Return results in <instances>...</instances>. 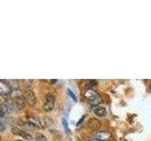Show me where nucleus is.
I'll list each match as a JSON object with an SVG mask.
<instances>
[{"instance_id":"20e7f679","label":"nucleus","mask_w":151,"mask_h":141,"mask_svg":"<svg viewBox=\"0 0 151 141\" xmlns=\"http://www.w3.org/2000/svg\"><path fill=\"white\" fill-rule=\"evenodd\" d=\"M27 121H29L30 123L34 125L35 128H39V129H44L45 128L44 120H41L40 118H38L37 116L34 115H30L27 117Z\"/></svg>"},{"instance_id":"0eeeda50","label":"nucleus","mask_w":151,"mask_h":141,"mask_svg":"<svg viewBox=\"0 0 151 141\" xmlns=\"http://www.w3.org/2000/svg\"><path fill=\"white\" fill-rule=\"evenodd\" d=\"M13 105H14V107L18 110L23 109V108L25 107L27 105V101H26L25 97L24 96H16L13 100Z\"/></svg>"},{"instance_id":"aec40b11","label":"nucleus","mask_w":151,"mask_h":141,"mask_svg":"<svg viewBox=\"0 0 151 141\" xmlns=\"http://www.w3.org/2000/svg\"><path fill=\"white\" fill-rule=\"evenodd\" d=\"M13 141H25L24 139H16V140H13Z\"/></svg>"},{"instance_id":"9d476101","label":"nucleus","mask_w":151,"mask_h":141,"mask_svg":"<svg viewBox=\"0 0 151 141\" xmlns=\"http://www.w3.org/2000/svg\"><path fill=\"white\" fill-rule=\"evenodd\" d=\"M18 125L21 127V129L24 130V131H32L35 129L34 125L32 123H30L29 121H25V120H18L17 121Z\"/></svg>"},{"instance_id":"4468645a","label":"nucleus","mask_w":151,"mask_h":141,"mask_svg":"<svg viewBox=\"0 0 151 141\" xmlns=\"http://www.w3.org/2000/svg\"><path fill=\"white\" fill-rule=\"evenodd\" d=\"M61 122H63V128H64L65 133L68 135V134H69V132H70V130H69V128H68V122H67V120H66L65 118H63V120H61Z\"/></svg>"},{"instance_id":"f8f14e48","label":"nucleus","mask_w":151,"mask_h":141,"mask_svg":"<svg viewBox=\"0 0 151 141\" xmlns=\"http://www.w3.org/2000/svg\"><path fill=\"white\" fill-rule=\"evenodd\" d=\"M88 127L92 130H97L100 127V121L96 119H91L88 121Z\"/></svg>"},{"instance_id":"f03ea898","label":"nucleus","mask_w":151,"mask_h":141,"mask_svg":"<svg viewBox=\"0 0 151 141\" xmlns=\"http://www.w3.org/2000/svg\"><path fill=\"white\" fill-rule=\"evenodd\" d=\"M84 96L90 103H99V101H100V96H99V94L96 91H94L93 89H87L84 93Z\"/></svg>"},{"instance_id":"412c9836","label":"nucleus","mask_w":151,"mask_h":141,"mask_svg":"<svg viewBox=\"0 0 151 141\" xmlns=\"http://www.w3.org/2000/svg\"><path fill=\"white\" fill-rule=\"evenodd\" d=\"M89 141H99V140L96 138V139H91V140H89Z\"/></svg>"},{"instance_id":"39448f33","label":"nucleus","mask_w":151,"mask_h":141,"mask_svg":"<svg viewBox=\"0 0 151 141\" xmlns=\"http://www.w3.org/2000/svg\"><path fill=\"white\" fill-rule=\"evenodd\" d=\"M24 97H25V99H26L27 103H28L29 105L33 106V105H36V102H37L36 95L31 89H27V90L25 91V94H24Z\"/></svg>"},{"instance_id":"6e6552de","label":"nucleus","mask_w":151,"mask_h":141,"mask_svg":"<svg viewBox=\"0 0 151 141\" xmlns=\"http://www.w3.org/2000/svg\"><path fill=\"white\" fill-rule=\"evenodd\" d=\"M111 137V134L108 131H98L96 133V138L99 141H107Z\"/></svg>"},{"instance_id":"2eb2a0df","label":"nucleus","mask_w":151,"mask_h":141,"mask_svg":"<svg viewBox=\"0 0 151 141\" xmlns=\"http://www.w3.org/2000/svg\"><path fill=\"white\" fill-rule=\"evenodd\" d=\"M35 139L36 141H46V137L42 134H38L35 135Z\"/></svg>"},{"instance_id":"f257e3e1","label":"nucleus","mask_w":151,"mask_h":141,"mask_svg":"<svg viewBox=\"0 0 151 141\" xmlns=\"http://www.w3.org/2000/svg\"><path fill=\"white\" fill-rule=\"evenodd\" d=\"M54 106H55V97L53 95L48 94V95L45 96L44 105H42V109L45 112H50L54 108Z\"/></svg>"},{"instance_id":"9b49d317","label":"nucleus","mask_w":151,"mask_h":141,"mask_svg":"<svg viewBox=\"0 0 151 141\" xmlns=\"http://www.w3.org/2000/svg\"><path fill=\"white\" fill-rule=\"evenodd\" d=\"M93 113L96 114L97 117H105L107 115V110L105 107L100 106V105H96L93 107Z\"/></svg>"},{"instance_id":"1a4fd4ad","label":"nucleus","mask_w":151,"mask_h":141,"mask_svg":"<svg viewBox=\"0 0 151 141\" xmlns=\"http://www.w3.org/2000/svg\"><path fill=\"white\" fill-rule=\"evenodd\" d=\"M14 105L12 102H5L0 105V109H1L5 114H9L13 111Z\"/></svg>"},{"instance_id":"a211bd4d","label":"nucleus","mask_w":151,"mask_h":141,"mask_svg":"<svg viewBox=\"0 0 151 141\" xmlns=\"http://www.w3.org/2000/svg\"><path fill=\"white\" fill-rule=\"evenodd\" d=\"M84 119H85V116H82V118H81V119H80V120L78 122V124H77V125H79L80 123H81V122L83 121V120H84Z\"/></svg>"},{"instance_id":"423d86ee","label":"nucleus","mask_w":151,"mask_h":141,"mask_svg":"<svg viewBox=\"0 0 151 141\" xmlns=\"http://www.w3.org/2000/svg\"><path fill=\"white\" fill-rule=\"evenodd\" d=\"M12 133L13 135L21 136L23 139H26V140H31L32 139V135L30 134L27 133V132L22 130L21 128H19V127H12Z\"/></svg>"},{"instance_id":"6ab92c4d","label":"nucleus","mask_w":151,"mask_h":141,"mask_svg":"<svg viewBox=\"0 0 151 141\" xmlns=\"http://www.w3.org/2000/svg\"><path fill=\"white\" fill-rule=\"evenodd\" d=\"M4 116H5V113L1 109H0V118H3Z\"/></svg>"},{"instance_id":"f3484780","label":"nucleus","mask_w":151,"mask_h":141,"mask_svg":"<svg viewBox=\"0 0 151 141\" xmlns=\"http://www.w3.org/2000/svg\"><path fill=\"white\" fill-rule=\"evenodd\" d=\"M4 130H5V125L2 123V122H0V133L3 132Z\"/></svg>"},{"instance_id":"ddd939ff","label":"nucleus","mask_w":151,"mask_h":141,"mask_svg":"<svg viewBox=\"0 0 151 141\" xmlns=\"http://www.w3.org/2000/svg\"><path fill=\"white\" fill-rule=\"evenodd\" d=\"M8 83L12 89H17L19 87H20L19 86V81H17V80H9Z\"/></svg>"},{"instance_id":"dca6fc26","label":"nucleus","mask_w":151,"mask_h":141,"mask_svg":"<svg viewBox=\"0 0 151 141\" xmlns=\"http://www.w3.org/2000/svg\"><path fill=\"white\" fill-rule=\"evenodd\" d=\"M67 94H68V95L71 97V98H72L73 99V100L74 101H77V97H76V95H75V93L72 91V90H71V89H67Z\"/></svg>"},{"instance_id":"7ed1b4c3","label":"nucleus","mask_w":151,"mask_h":141,"mask_svg":"<svg viewBox=\"0 0 151 141\" xmlns=\"http://www.w3.org/2000/svg\"><path fill=\"white\" fill-rule=\"evenodd\" d=\"M12 88L9 85L8 81L0 80V95L3 97H8L11 95Z\"/></svg>"}]
</instances>
